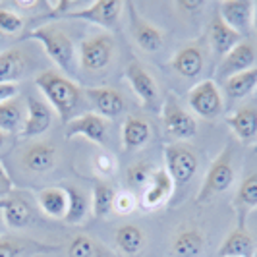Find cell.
<instances>
[{
  "label": "cell",
  "instance_id": "1",
  "mask_svg": "<svg viewBox=\"0 0 257 257\" xmlns=\"http://www.w3.org/2000/svg\"><path fill=\"white\" fill-rule=\"evenodd\" d=\"M35 85L43 93L45 101L56 110L62 124H68L77 116V108L83 99V91L79 89L74 79H70L58 70H43L35 77Z\"/></svg>",
  "mask_w": 257,
  "mask_h": 257
},
{
  "label": "cell",
  "instance_id": "2",
  "mask_svg": "<svg viewBox=\"0 0 257 257\" xmlns=\"http://www.w3.org/2000/svg\"><path fill=\"white\" fill-rule=\"evenodd\" d=\"M26 39L41 43L47 56L62 72H66V74L76 72V47L62 27L54 26V24H45V26H39L33 31H29Z\"/></svg>",
  "mask_w": 257,
  "mask_h": 257
},
{
  "label": "cell",
  "instance_id": "3",
  "mask_svg": "<svg viewBox=\"0 0 257 257\" xmlns=\"http://www.w3.org/2000/svg\"><path fill=\"white\" fill-rule=\"evenodd\" d=\"M116 52V41L110 33H95L81 41L77 58L79 66L89 74H103Z\"/></svg>",
  "mask_w": 257,
  "mask_h": 257
},
{
  "label": "cell",
  "instance_id": "4",
  "mask_svg": "<svg viewBox=\"0 0 257 257\" xmlns=\"http://www.w3.org/2000/svg\"><path fill=\"white\" fill-rule=\"evenodd\" d=\"M234 176H236V172H234V163H232V151L224 149V151H220V155L213 161V165L207 170L195 201L199 205L213 201L220 193L230 190Z\"/></svg>",
  "mask_w": 257,
  "mask_h": 257
},
{
  "label": "cell",
  "instance_id": "5",
  "mask_svg": "<svg viewBox=\"0 0 257 257\" xmlns=\"http://www.w3.org/2000/svg\"><path fill=\"white\" fill-rule=\"evenodd\" d=\"M165 170L170 174L174 186H186L193 180L197 172V155L186 143H168L165 145Z\"/></svg>",
  "mask_w": 257,
  "mask_h": 257
},
{
  "label": "cell",
  "instance_id": "6",
  "mask_svg": "<svg viewBox=\"0 0 257 257\" xmlns=\"http://www.w3.org/2000/svg\"><path fill=\"white\" fill-rule=\"evenodd\" d=\"M188 104L192 112L205 120H215L222 114V95L213 79H203L197 85H193L188 93Z\"/></svg>",
  "mask_w": 257,
  "mask_h": 257
},
{
  "label": "cell",
  "instance_id": "7",
  "mask_svg": "<svg viewBox=\"0 0 257 257\" xmlns=\"http://www.w3.org/2000/svg\"><path fill=\"white\" fill-rule=\"evenodd\" d=\"M122 8H124L122 0H95L89 6L68 12L64 18L77 20V22H89V24H95L103 29H114L116 22L122 14Z\"/></svg>",
  "mask_w": 257,
  "mask_h": 257
},
{
  "label": "cell",
  "instance_id": "8",
  "mask_svg": "<svg viewBox=\"0 0 257 257\" xmlns=\"http://www.w3.org/2000/svg\"><path fill=\"white\" fill-rule=\"evenodd\" d=\"M124 76L128 79L132 91L138 95L140 103L149 108V110H157L161 106V91H159V85L155 81V77L143 68L138 60H132L128 66H126V72Z\"/></svg>",
  "mask_w": 257,
  "mask_h": 257
},
{
  "label": "cell",
  "instance_id": "9",
  "mask_svg": "<svg viewBox=\"0 0 257 257\" xmlns=\"http://www.w3.org/2000/svg\"><path fill=\"white\" fill-rule=\"evenodd\" d=\"M64 136L68 140L83 138L91 143L104 145L108 142V122L97 112H81L64 124Z\"/></svg>",
  "mask_w": 257,
  "mask_h": 257
},
{
  "label": "cell",
  "instance_id": "10",
  "mask_svg": "<svg viewBox=\"0 0 257 257\" xmlns=\"http://www.w3.org/2000/svg\"><path fill=\"white\" fill-rule=\"evenodd\" d=\"M163 122L165 128L170 136H174L176 140H192L197 134V120L195 116L186 110L184 106H180V103L170 95L165 104H163Z\"/></svg>",
  "mask_w": 257,
  "mask_h": 257
},
{
  "label": "cell",
  "instance_id": "11",
  "mask_svg": "<svg viewBox=\"0 0 257 257\" xmlns=\"http://www.w3.org/2000/svg\"><path fill=\"white\" fill-rule=\"evenodd\" d=\"M174 182L170 178L165 168H157L153 170L149 184L145 186V190L142 192V199H140V205L145 211H159L167 205L174 193Z\"/></svg>",
  "mask_w": 257,
  "mask_h": 257
},
{
  "label": "cell",
  "instance_id": "12",
  "mask_svg": "<svg viewBox=\"0 0 257 257\" xmlns=\"http://www.w3.org/2000/svg\"><path fill=\"white\" fill-rule=\"evenodd\" d=\"M130 10V27L132 37L138 43V47L145 52H159L165 47V33L157 26L149 24L145 18L140 16L134 4H128Z\"/></svg>",
  "mask_w": 257,
  "mask_h": 257
},
{
  "label": "cell",
  "instance_id": "13",
  "mask_svg": "<svg viewBox=\"0 0 257 257\" xmlns=\"http://www.w3.org/2000/svg\"><path fill=\"white\" fill-rule=\"evenodd\" d=\"M83 95L87 97V101L93 106V112H97L103 118H116L126 110V101L124 97L112 87H85Z\"/></svg>",
  "mask_w": 257,
  "mask_h": 257
},
{
  "label": "cell",
  "instance_id": "14",
  "mask_svg": "<svg viewBox=\"0 0 257 257\" xmlns=\"http://www.w3.org/2000/svg\"><path fill=\"white\" fill-rule=\"evenodd\" d=\"M27 116L26 124L22 130V138H39L47 134L52 124V108L45 99H39L35 95H29L26 99Z\"/></svg>",
  "mask_w": 257,
  "mask_h": 257
},
{
  "label": "cell",
  "instance_id": "15",
  "mask_svg": "<svg viewBox=\"0 0 257 257\" xmlns=\"http://www.w3.org/2000/svg\"><path fill=\"white\" fill-rule=\"evenodd\" d=\"M58 163V149L49 142H35L27 147L22 155V165L29 172L43 174L56 167Z\"/></svg>",
  "mask_w": 257,
  "mask_h": 257
},
{
  "label": "cell",
  "instance_id": "16",
  "mask_svg": "<svg viewBox=\"0 0 257 257\" xmlns=\"http://www.w3.org/2000/svg\"><path fill=\"white\" fill-rule=\"evenodd\" d=\"M219 16L236 33H245L253 22V2L249 0H224L219 4Z\"/></svg>",
  "mask_w": 257,
  "mask_h": 257
},
{
  "label": "cell",
  "instance_id": "17",
  "mask_svg": "<svg viewBox=\"0 0 257 257\" xmlns=\"http://www.w3.org/2000/svg\"><path fill=\"white\" fill-rule=\"evenodd\" d=\"M255 62V49L251 43H245L242 41L240 45H236L224 58L219 66V77L220 79H230V77L242 74L245 70L253 68Z\"/></svg>",
  "mask_w": 257,
  "mask_h": 257
},
{
  "label": "cell",
  "instance_id": "18",
  "mask_svg": "<svg viewBox=\"0 0 257 257\" xmlns=\"http://www.w3.org/2000/svg\"><path fill=\"white\" fill-rule=\"evenodd\" d=\"M58 245H49L26 236H2L0 238V257H35L39 253L54 251Z\"/></svg>",
  "mask_w": 257,
  "mask_h": 257
},
{
  "label": "cell",
  "instance_id": "19",
  "mask_svg": "<svg viewBox=\"0 0 257 257\" xmlns=\"http://www.w3.org/2000/svg\"><path fill=\"white\" fill-rule=\"evenodd\" d=\"M170 66L178 76L193 79L205 68V54L197 45H186L180 51H176V54L170 60Z\"/></svg>",
  "mask_w": 257,
  "mask_h": 257
},
{
  "label": "cell",
  "instance_id": "20",
  "mask_svg": "<svg viewBox=\"0 0 257 257\" xmlns=\"http://www.w3.org/2000/svg\"><path fill=\"white\" fill-rule=\"evenodd\" d=\"M226 124L232 134L242 143H253L257 140V108L245 104L226 116Z\"/></svg>",
  "mask_w": 257,
  "mask_h": 257
},
{
  "label": "cell",
  "instance_id": "21",
  "mask_svg": "<svg viewBox=\"0 0 257 257\" xmlns=\"http://www.w3.org/2000/svg\"><path fill=\"white\" fill-rule=\"evenodd\" d=\"M149 140H151V124L142 116H126L122 124V149L126 153L138 151L145 147V143Z\"/></svg>",
  "mask_w": 257,
  "mask_h": 257
},
{
  "label": "cell",
  "instance_id": "22",
  "mask_svg": "<svg viewBox=\"0 0 257 257\" xmlns=\"http://www.w3.org/2000/svg\"><path fill=\"white\" fill-rule=\"evenodd\" d=\"M209 43H211L213 52L220 58H224L242 41H240V33H236L232 27L226 26L217 12L211 20V26H209Z\"/></svg>",
  "mask_w": 257,
  "mask_h": 257
},
{
  "label": "cell",
  "instance_id": "23",
  "mask_svg": "<svg viewBox=\"0 0 257 257\" xmlns=\"http://www.w3.org/2000/svg\"><path fill=\"white\" fill-rule=\"evenodd\" d=\"M205 251V236L199 228H182L172 244H170V255L172 257H201Z\"/></svg>",
  "mask_w": 257,
  "mask_h": 257
},
{
  "label": "cell",
  "instance_id": "24",
  "mask_svg": "<svg viewBox=\"0 0 257 257\" xmlns=\"http://www.w3.org/2000/svg\"><path fill=\"white\" fill-rule=\"evenodd\" d=\"M2 215H4V222L8 228L14 230H22L31 224L33 220V207L22 195H8L6 203L2 207Z\"/></svg>",
  "mask_w": 257,
  "mask_h": 257
},
{
  "label": "cell",
  "instance_id": "25",
  "mask_svg": "<svg viewBox=\"0 0 257 257\" xmlns=\"http://www.w3.org/2000/svg\"><path fill=\"white\" fill-rule=\"evenodd\" d=\"M255 244L245 226H236L220 244L217 257H253Z\"/></svg>",
  "mask_w": 257,
  "mask_h": 257
},
{
  "label": "cell",
  "instance_id": "26",
  "mask_svg": "<svg viewBox=\"0 0 257 257\" xmlns=\"http://www.w3.org/2000/svg\"><path fill=\"white\" fill-rule=\"evenodd\" d=\"M27 106L22 99L12 97L4 103H0V132L8 134H22L26 124Z\"/></svg>",
  "mask_w": 257,
  "mask_h": 257
},
{
  "label": "cell",
  "instance_id": "27",
  "mask_svg": "<svg viewBox=\"0 0 257 257\" xmlns=\"http://www.w3.org/2000/svg\"><path fill=\"white\" fill-rule=\"evenodd\" d=\"M257 209V172L249 174L234 195V211L238 215V226H245L247 215Z\"/></svg>",
  "mask_w": 257,
  "mask_h": 257
},
{
  "label": "cell",
  "instance_id": "28",
  "mask_svg": "<svg viewBox=\"0 0 257 257\" xmlns=\"http://www.w3.org/2000/svg\"><path fill=\"white\" fill-rule=\"evenodd\" d=\"M116 247L128 257L140 255L147 245V234L138 224H122L114 232Z\"/></svg>",
  "mask_w": 257,
  "mask_h": 257
},
{
  "label": "cell",
  "instance_id": "29",
  "mask_svg": "<svg viewBox=\"0 0 257 257\" xmlns=\"http://www.w3.org/2000/svg\"><path fill=\"white\" fill-rule=\"evenodd\" d=\"M37 203L41 207V211L51 217V219L64 220L66 211H68V193L66 188H43L37 193Z\"/></svg>",
  "mask_w": 257,
  "mask_h": 257
},
{
  "label": "cell",
  "instance_id": "30",
  "mask_svg": "<svg viewBox=\"0 0 257 257\" xmlns=\"http://www.w3.org/2000/svg\"><path fill=\"white\" fill-rule=\"evenodd\" d=\"M27 72V56L20 49L0 52V83H16Z\"/></svg>",
  "mask_w": 257,
  "mask_h": 257
},
{
  "label": "cell",
  "instance_id": "31",
  "mask_svg": "<svg viewBox=\"0 0 257 257\" xmlns=\"http://www.w3.org/2000/svg\"><path fill=\"white\" fill-rule=\"evenodd\" d=\"M66 193H68V211H66L64 222L81 224L91 213V203L87 201L85 193L76 186H66Z\"/></svg>",
  "mask_w": 257,
  "mask_h": 257
},
{
  "label": "cell",
  "instance_id": "32",
  "mask_svg": "<svg viewBox=\"0 0 257 257\" xmlns=\"http://www.w3.org/2000/svg\"><path fill=\"white\" fill-rule=\"evenodd\" d=\"M116 192L112 190L110 184L99 180L93 186V193H91V215L95 219H103L106 215L112 213V205H114Z\"/></svg>",
  "mask_w": 257,
  "mask_h": 257
},
{
  "label": "cell",
  "instance_id": "33",
  "mask_svg": "<svg viewBox=\"0 0 257 257\" xmlns=\"http://www.w3.org/2000/svg\"><path fill=\"white\" fill-rule=\"evenodd\" d=\"M253 89H257V68H249V70H245L242 74H238V76L224 81L226 97L232 99V101L244 99Z\"/></svg>",
  "mask_w": 257,
  "mask_h": 257
},
{
  "label": "cell",
  "instance_id": "34",
  "mask_svg": "<svg viewBox=\"0 0 257 257\" xmlns=\"http://www.w3.org/2000/svg\"><path fill=\"white\" fill-rule=\"evenodd\" d=\"M68 257H112L101 244H97L91 236L77 234L68 245Z\"/></svg>",
  "mask_w": 257,
  "mask_h": 257
},
{
  "label": "cell",
  "instance_id": "35",
  "mask_svg": "<svg viewBox=\"0 0 257 257\" xmlns=\"http://www.w3.org/2000/svg\"><path fill=\"white\" fill-rule=\"evenodd\" d=\"M153 174V168L147 163H134L130 165L126 170V186L132 193L134 192H143L145 186L149 184V178Z\"/></svg>",
  "mask_w": 257,
  "mask_h": 257
},
{
  "label": "cell",
  "instance_id": "36",
  "mask_svg": "<svg viewBox=\"0 0 257 257\" xmlns=\"http://www.w3.org/2000/svg\"><path fill=\"white\" fill-rule=\"evenodd\" d=\"M24 29V20L22 16L8 10V8H0V33L4 35H16Z\"/></svg>",
  "mask_w": 257,
  "mask_h": 257
},
{
  "label": "cell",
  "instance_id": "37",
  "mask_svg": "<svg viewBox=\"0 0 257 257\" xmlns=\"http://www.w3.org/2000/svg\"><path fill=\"white\" fill-rule=\"evenodd\" d=\"M93 168H95V172L99 176L108 178L116 172V159L108 151L101 149V151H97L93 155Z\"/></svg>",
  "mask_w": 257,
  "mask_h": 257
},
{
  "label": "cell",
  "instance_id": "38",
  "mask_svg": "<svg viewBox=\"0 0 257 257\" xmlns=\"http://www.w3.org/2000/svg\"><path fill=\"white\" fill-rule=\"evenodd\" d=\"M138 207H140V201H138L136 193H132V192H118L116 193L114 205H112V211H114L116 215L128 217V215H132Z\"/></svg>",
  "mask_w": 257,
  "mask_h": 257
},
{
  "label": "cell",
  "instance_id": "39",
  "mask_svg": "<svg viewBox=\"0 0 257 257\" xmlns=\"http://www.w3.org/2000/svg\"><path fill=\"white\" fill-rule=\"evenodd\" d=\"M18 95V83H0V103Z\"/></svg>",
  "mask_w": 257,
  "mask_h": 257
},
{
  "label": "cell",
  "instance_id": "40",
  "mask_svg": "<svg viewBox=\"0 0 257 257\" xmlns=\"http://www.w3.org/2000/svg\"><path fill=\"white\" fill-rule=\"evenodd\" d=\"M12 190H14L12 180H10V178H2V176H0V201H2V199H6V197L12 193Z\"/></svg>",
  "mask_w": 257,
  "mask_h": 257
},
{
  "label": "cell",
  "instance_id": "41",
  "mask_svg": "<svg viewBox=\"0 0 257 257\" xmlns=\"http://www.w3.org/2000/svg\"><path fill=\"white\" fill-rule=\"evenodd\" d=\"M203 4H205V2H178L180 10H188V12H197V10H201Z\"/></svg>",
  "mask_w": 257,
  "mask_h": 257
},
{
  "label": "cell",
  "instance_id": "42",
  "mask_svg": "<svg viewBox=\"0 0 257 257\" xmlns=\"http://www.w3.org/2000/svg\"><path fill=\"white\" fill-rule=\"evenodd\" d=\"M4 203H6V199L0 201V238L6 234V222H4V215H2V207H4Z\"/></svg>",
  "mask_w": 257,
  "mask_h": 257
},
{
  "label": "cell",
  "instance_id": "43",
  "mask_svg": "<svg viewBox=\"0 0 257 257\" xmlns=\"http://www.w3.org/2000/svg\"><path fill=\"white\" fill-rule=\"evenodd\" d=\"M20 8H24V10H29V8H33V6H37L39 2H16Z\"/></svg>",
  "mask_w": 257,
  "mask_h": 257
},
{
  "label": "cell",
  "instance_id": "44",
  "mask_svg": "<svg viewBox=\"0 0 257 257\" xmlns=\"http://www.w3.org/2000/svg\"><path fill=\"white\" fill-rule=\"evenodd\" d=\"M251 26L255 27L257 31V2H253V22H251Z\"/></svg>",
  "mask_w": 257,
  "mask_h": 257
},
{
  "label": "cell",
  "instance_id": "45",
  "mask_svg": "<svg viewBox=\"0 0 257 257\" xmlns=\"http://www.w3.org/2000/svg\"><path fill=\"white\" fill-rule=\"evenodd\" d=\"M6 140H8V136H6L4 132H0V149H2L4 145H6Z\"/></svg>",
  "mask_w": 257,
  "mask_h": 257
},
{
  "label": "cell",
  "instance_id": "46",
  "mask_svg": "<svg viewBox=\"0 0 257 257\" xmlns=\"http://www.w3.org/2000/svg\"><path fill=\"white\" fill-rule=\"evenodd\" d=\"M0 176H2V178H10V176H8V172H6V168L2 167V165H0Z\"/></svg>",
  "mask_w": 257,
  "mask_h": 257
},
{
  "label": "cell",
  "instance_id": "47",
  "mask_svg": "<svg viewBox=\"0 0 257 257\" xmlns=\"http://www.w3.org/2000/svg\"><path fill=\"white\" fill-rule=\"evenodd\" d=\"M253 257H257V249H255V253H253Z\"/></svg>",
  "mask_w": 257,
  "mask_h": 257
},
{
  "label": "cell",
  "instance_id": "48",
  "mask_svg": "<svg viewBox=\"0 0 257 257\" xmlns=\"http://www.w3.org/2000/svg\"><path fill=\"white\" fill-rule=\"evenodd\" d=\"M255 153H257V145H255Z\"/></svg>",
  "mask_w": 257,
  "mask_h": 257
}]
</instances>
